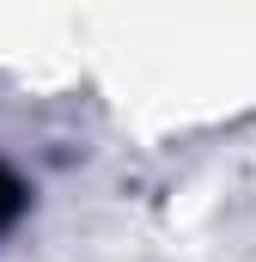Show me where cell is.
Listing matches in <instances>:
<instances>
[{
  "label": "cell",
  "mask_w": 256,
  "mask_h": 262,
  "mask_svg": "<svg viewBox=\"0 0 256 262\" xmlns=\"http://www.w3.org/2000/svg\"><path fill=\"white\" fill-rule=\"evenodd\" d=\"M18 207H25V183H18V177H12V171L0 165V232H6L12 220H18Z\"/></svg>",
  "instance_id": "obj_1"
}]
</instances>
